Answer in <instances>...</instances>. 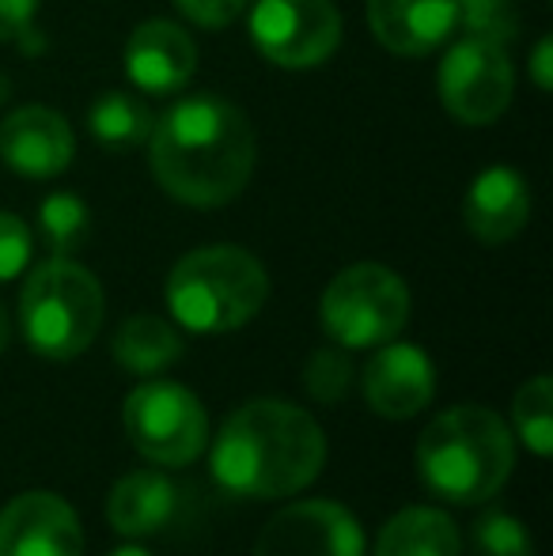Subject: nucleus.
Masks as SVG:
<instances>
[{"mask_svg":"<svg viewBox=\"0 0 553 556\" xmlns=\"http://www.w3.org/2000/svg\"><path fill=\"white\" fill-rule=\"evenodd\" d=\"M531 220V186L512 167H486L463 198V224L486 247L512 242Z\"/></svg>","mask_w":553,"mask_h":556,"instance_id":"obj_15","label":"nucleus"},{"mask_svg":"<svg viewBox=\"0 0 553 556\" xmlns=\"http://www.w3.org/2000/svg\"><path fill=\"white\" fill-rule=\"evenodd\" d=\"M178 507V489L167 473L160 469H134L111 489L106 500V519L122 538L137 542V538H152L171 522Z\"/></svg>","mask_w":553,"mask_h":556,"instance_id":"obj_17","label":"nucleus"},{"mask_svg":"<svg viewBox=\"0 0 553 556\" xmlns=\"http://www.w3.org/2000/svg\"><path fill=\"white\" fill-rule=\"evenodd\" d=\"M209 466L216 484L231 496L285 500L323 473L326 435L300 405L254 397L224 420Z\"/></svg>","mask_w":553,"mask_h":556,"instance_id":"obj_2","label":"nucleus"},{"mask_svg":"<svg viewBox=\"0 0 553 556\" xmlns=\"http://www.w3.org/2000/svg\"><path fill=\"white\" fill-rule=\"evenodd\" d=\"M126 435L148 462L163 469H183L209 446V413L193 390L171 379H148L129 390Z\"/></svg>","mask_w":553,"mask_h":556,"instance_id":"obj_7","label":"nucleus"},{"mask_svg":"<svg viewBox=\"0 0 553 556\" xmlns=\"http://www.w3.org/2000/svg\"><path fill=\"white\" fill-rule=\"evenodd\" d=\"M111 556H152V553H148L144 545H134V542H129V545H122V549H114Z\"/></svg>","mask_w":553,"mask_h":556,"instance_id":"obj_30","label":"nucleus"},{"mask_svg":"<svg viewBox=\"0 0 553 556\" xmlns=\"http://www.w3.org/2000/svg\"><path fill=\"white\" fill-rule=\"evenodd\" d=\"M531 80L539 91H550L553 88V42L550 38H539L531 53Z\"/></svg>","mask_w":553,"mask_h":556,"instance_id":"obj_29","label":"nucleus"},{"mask_svg":"<svg viewBox=\"0 0 553 556\" xmlns=\"http://www.w3.org/2000/svg\"><path fill=\"white\" fill-rule=\"evenodd\" d=\"M198 73V46L178 23L148 20L126 42V76L140 96H178Z\"/></svg>","mask_w":553,"mask_h":556,"instance_id":"obj_14","label":"nucleus"},{"mask_svg":"<svg viewBox=\"0 0 553 556\" xmlns=\"http://www.w3.org/2000/svg\"><path fill=\"white\" fill-rule=\"evenodd\" d=\"M458 27L466 35L493 38V42L508 46L519 35V8L516 0H455Z\"/></svg>","mask_w":553,"mask_h":556,"instance_id":"obj_25","label":"nucleus"},{"mask_svg":"<svg viewBox=\"0 0 553 556\" xmlns=\"http://www.w3.org/2000/svg\"><path fill=\"white\" fill-rule=\"evenodd\" d=\"M175 8L193 23V27H228L243 15L247 0H175Z\"/></svg>","mask_w":553,"mask_h":556,"instance_id":"obj_27","label":"nucleus"},{"mask_svg":"<svg viewBox=\"0 0 553 556\" xmlns=\"http://www.w3.org/2000/svg\"><path fill=\"white\" fill-rule=\"evenodd\" d=\"M35 12H38V0H0V42H20L30 50Z\"/></svg>","mask_w":553,"mask_h":556,"instance_id":"obj_28","label":"nucleus"},{"mask_svg":"<svg viewBox=\"0 0 553 556\" xmlns=\"http://www.w3.org/2000/svg\"><path fill=\"white\" fill-rule=\"evenodd\" d=\"M76 155L68 122L50 106H20L0 122V160L23 178H58Z\"/></svg>","mask_w":553,"mask_h":556,"instance_id":"obj_13","label":"nucleus"},{"mask_svg":"<svg viewBox=\"0 0 553 556\" xmlns=\"http://www.w3.org/2000/svg\"><path fill=\"white\" fill-rule=\"evenodd\" d=\"M364 402L384 420H410L425 413L436 394V367L420 344L387 341L376 344L361 375Z\"/></svg>","mask_w":553,"mask_h":556,"instance_id":"obj_12","label":"nucleus"},{"mask_svg":"<svg viewBox=\"0 0 553 556\" xmlns=\"http://www.w3.org/2000/svg\"><path fill=\"white\" fill-rule=\"evenodd\" d=\"M8 337H12V326H8V315H4V307H0V352L8 349Z\"/></svg>","mask_w":553,"mask_h":556,"instance_id":"obj_31","label":"nucleus"},{"mask_svg":"<svg viewBox=\"0 0 553 556\" xmlns=\"http://www.w3.org/2000/svg\"><path fill=\"white\" fill-rule=\"evenodd\" d=\"M91 235V213L76 193H50L38 205V239L53 257H73Z\"/></svg>","mask_w":553,"mask_h":556,"instance_id":"obj_21","label":"nucleus"},{"mask_svg":"<svg viewBox=\"0 0 553 556\" xmlns=\"http://www.w3.org/2000/svg\"><path fill=\"white\" fill-rule=\"evenodd\" d=\"M353 379H356V367L341 344L315 349L307 356V364H303V390L323 405L341 402L353 390Z\"/></svg>","mask_w":553,"mask_h":556,"instance_id":"obj_24","label":"nucleus"},{"mask_svg":"<svg viewBox=\"0 0 553 556\" xmlns=\"http://www.w3.org/2000/svg\"><path fill=\"white\" fill-rule=\"evenodd\" d=\"M269 295L262 262L243 247L216 242L178 257L167 277V307L190 333L243 330Z\"/></svg>","mask_w":553,"mask_h":556,"instance_id":"obj_4","label":"nucleus"},{"mask_svg":"<svg viewBox=\"0 0 553 556\" xmlns=\"http://www.w3.org/2000/svg\"><path fill=\"white\" fill-rule=\"evenodd\" d=\"M0 556H84L80 515L58 492H20L0 511Z\"/></svg>","mask_w":553,"mask_h":556,"instance_id":"obj_11","label":"nucleus"},{"mask_svg":"<svg viewBox=\"0 0 553 556\" xmlns=\"http://www.w3.org/2000/svg\"><path fill=\"white\" fill-rule=\"evenodd\" d=\"M474 556H535V538L527 522H519L504 507H489L470 530Z\"/></svg>","mask_w":553,"mask_h":556,"instance_id":"obj_23","label":"nucleus"},{"mask_svg":"<svg viewBox=\"0 0 553 556\" xmlns=\"http://www.w3.org/2000/svg\"><path fill=\"white\" fill-rule=\"evenodd\" d=\"M35 254V235L12 213H0V280L20 277Z\"/></svg>","mask_w":553,"mask_h":556,"instance_id":"obj_26","label":"nucleus"},{"mask_svg":"<svg viewBox=\"0 0 553 556\" xmlns=\"http://www.w3.org/2000/svg\"><path fill=\"white\" fill-rule=\"evenodd\" d=\"M251 42L269 65L288 73L318 68L341 46V12L330 0H259Z\"/></svg>","mask_w":553,"mask_h":556,"instance_id":"obj_9","label":"nucleus"},{"mask_svg":"<svg viewBox=\"0 0 553 556\" xmlns=\"http://www.w3.org/2000/svg\"><path fill=\"white\" fill-rule=\"evenodd\" d=\"M512 88H516V68H512L508 46L478 35L458 38L443 53L440 73H436L443 111L463 125L497 122L508 111Z\"/></svg>","mask_w":553,"mask_h":556,"instance_id":"obj_8","label":"nucleus"},{"mask_svg":"<svg viewBox=\"0 0 553 556\" xmlns=\"http://www.w3.org/2000/svg\"><path fill=\"white\" fill-rule=\"evenodd\" d=\"M323 330L341 349H376L394 341L410 323V288L379 262H356L326 285Z\"/></svg>","mask_w":553,"mask_h":556,"instance_id":"obj_6","label":"nucleus"},{"mask_svg":"<svg viewBox=\"0 0 553 556\" xmlns=\"http://www.w3.org/2000/svg\"><path fill=\"white\" fill-rule=\"evenodd\" d=\"M516 440L501 413L486 405H455L425 425L417 440L420 484L443 504H486L508 484Z\"/></svg>","mask_w":553,"mask_h":556,"instance_id":"obj_3","label":"nucleus"},{"mask_svg":"<svg viewBox=\"0 0 553 556\" xmlns=\"http://www.w3.org/2000/svg\"><path fill=\"white\" fill-rule=\"evenodd\" d=\"M111 352H114V359H118V367L148 379V375H160V371H167L171 364H178V356H183V337H178V330L167 318L134 315L118 326Z\"/></svg>","mask_w":553,"mask_h":556,"instance_id":"obj_19","label":"nucleus"},{"mask_svg":"<svg viewBox=\"0 0 553 556\" xmlns=\"http://www.w3.org/2000/svg\"><path fill=\"white\" fill-rule=\"evenodd\" d=\"M155 114L148 103L129 91H103L88 111V129L111 152H126V148H140L152 137Z\"/></svg>","mask_w":553,"mask_h":556,"instance_id":"obj_20","label":"nucleus"},{"mask_svg":"<svg viewBox=\"0 0 553 556\" xmlns=\"http://www.w3.org/2000/svg\"><path fill=\"white\" fill-rule=\"evenodd\" d=\"M259 160L251 117L216 96L175 103L148 137V167L163 193L193 208H221L247 190Z\"/></svg>","mask_w":553,"mask_h":556,"instance_id":"obj_1","label":"nucleus"},{"mask_svg":"<svg viewBox=\"0 0 553 556\" xmlns=\"http://www.w3.org/2000/svg\"><path fill=\"white\" fill-rule=\"evenodd\" d=\"M372 556H463V534L440 507H406L384 522Z\"/></svg>","mask_w":553,"mask_h":556,"instance_id":"obj_18","label":"nucleus"},{"mask_svg":"<svg viewBox=\"0 0 553 556\" xmlns=\"http://www.w3.org/2000/svg\"><path fill=\"white\" fill-rule=\"evenodd\" d=\"M512 425L524 446L539 458L553 451V382L550 375H535L512 397Z\"/></svg>","mask_w":553,"mask_h":556,"instance_id":"obj_22","label":"nucleus"},{"mask_svg":"<svg viewBox=\"0 0 553 556\" xmlns=\"http://www.w3.org/2000/svg\"><path fill=\"white\" fill-rule=\"evenodd\" d=\"M103 285L73 257H50L27 273L20 292V326L30 352L46 359H76L103 326Z\"/></svg>","mask_w":553,"mask_h":556,"instance_id":"obj_5","label":"nucleus"},{"mask_svg":"<svg viewBox=\"0 0 553 556\" xmlns=\"http://www.w3.org/2000/svg\"><path fill=\"white\" fill-rule=\"evenodd\" d=\"M368 542L356 515L338 500H300L262 527L254 556H364Z\"/></svg>","mask_w":553,"mask_h":556,"instance_id":"obj_10","label":"nucleus"},{"mask_svg":"<svg viewBox=\"0 0 553 556\" xmlns=\"http://www.w3.org/2000/svg\"><path fill=\"white\" fill-rule=\"evenodd\" d=\"M368 27L384 50L428 58L458 27L455 0H368Z\"/></svg>","mask_w":553,"mask_h":556,"instance_id":"obj_16","label":"nucleus"}]
</instances>
